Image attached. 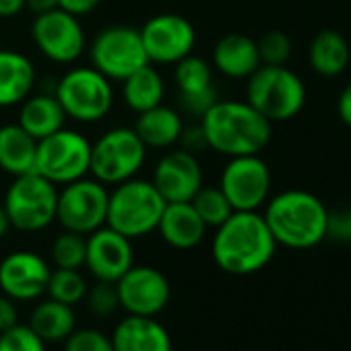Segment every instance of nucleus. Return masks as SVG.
I'll return each mask as SVG.
<instances>
[{"mask_svg":"<svg viewBox=\"0 0 351 351\" xmlns=\"http://www.w3.org/2000/svg\"><path fill=\"white\" fill-rule=\"evenodd\" d=\"M277 242L258 211H234L215 228L211 254L230 275H250L265 269L275 256Z\"/></svg>","mask_w":351,"mask_h":351,"instance_id":"f257e3e1","label":"nucleus"},{"mask_svg":"<svg viewBox=\"0 0 351 351\" xmlns=\"http://www.w3.org/2000/svg\"><path fill=\"white\" fill-rule=\"evenodd\" d=\"M199 124L209 149L226 157L261 155L273 134V124L261 112L236 99H217Z\"/></svg>","mask_w":351,"mask_h":351,"instance_id":"f03ea898","label":"nucleus"},{"mask_svg":"<svg viewBox=\"0 0 351 351\" xmlns=\"http://www.w3.org/2000/svg\"><path fill=\"white\" fill-rule=\"evenodd\" d=\"M265 221L277 242L293 250L318 246L328 232V209L308 191H283L265 203Z\"/></svg>","mask_w":351,"mask_h":351,"instance_id":"7ed1b4c3","label":"nucleus"},{"mask_svg":"<svg viewBox=\"0 0 351 351\" xmlns=\"http://www.w3.org/2000/svg\"><path fill=\"white\" fill-rule=\"evenodd\" d=\"M306 85L287 64H261L246 85V101L271 124L295 118L306 106Z\"/></svg>","mask_w":351,"mask_h":351,"instance_id":"20e7f679","label":"nucleus"},{"mask_svg":"<svg viewBox=\"0 0 351 351\" xmlns=\"http://www.w3.org/2000/svg\"><path fill=\"white\" fill-rule=\"evenodd\" d=\"M163 209L165 201L151 180L130 178L116 184L110 193L106 226L136 240L157 230Z\"/></svg>","mask_w":351,"mask_h":351,"instance_id":"39448f33","label":"nucleus"},{"mask_svg":"<svg viewBox=\"0 0 351 351\" xmlns=\"http://www.w3.org/2000/svg\"><path fill=\"white\" fill-rule=\"evenodd\" d=\"M58 186L46 180L38 171L15 176L9 186L3 207L9 215L11 228L36 234L56 221Z\"/></svg>","mask_w":351,"mask_h":351,"instance_id":"423d86ee","label":"nucleus"},{"mask_svg":"<svg viewBox=\"0 0 351 351\" xmlns=\"http://www.w3.org/2000/svg\"><path fill=\"white\" fill-rule=\"evenodd\" d=\"M147 159V147L130 126H116L106 130L95 143H91V167L89 173L106 186H116L143 169Z\"/></svg>","mask_w":351,"mask_h":351,"instance_id":"0eeeda50","label":"nucleus"},{"mask_svg":"<svg viewBox=\"0 0 351 351\" xmlns=\"http://www.w3.org/2000/svg\"><path fill=\"white\" fill-rule=\"evenodd\" d=\"M54 95L58 97L66 118L83 124L104 120L114 106L112 81L99 71L89 66H75L56 83Z\"/></svg>","mask_w":351,"mask_h":351,"instance_id":"6e6552de","label":"nucleus"},{"mask_svg":"<svg viewBox=\"0 0 351 351\" xmlns=\"http://www.w3.org/2000/svg\"><path fill=\"white\" fill-rule=\"evenodd\" d=\"M91 141L73 128H60L38 141L36 171L56 186L71 184L89 173Z\"/></svg>","mask_w":351,"mask_h":351,"instance_id":"1a4fd4ad","label":"nucleus"},{"mask_svg":"<svg viewBox=\"0 0 351 351\" xmlns=\"http://www.w3.org/2000/svg\"><path fill=\"white\" fill-rule=\"evenodd\" d=\"M89 62L110 81H124L149 64L141 32L128 25L101 29L89 46Z\"/></svg>","mask_w":351,"mask_h":351,"instance_id":"9d476101","label":"nucleus"},{"mask_svg":"<svg viewBox=\"0 0 351 351\" xmlns=\"http://www.w3.org/2000/svg\"><path fill=\"white\" fill-rule=\"evenodd\" d=\"M110 191L95 178H81L58 191L56 221L66 232L89 236L106 226Z\"/></svg>","mask_w":351,"mask_h":351,"instance_id":"9b49d317","label":"nucleus"},{"mask_svg":"<svg viewBox=\"0 0 351 351\" xmlns=\"http://www.w3.org/2000/svg\"><path fill=\"white\" fill-rule=\"evenodd\" d=\"M219 189L234 211H258L271 197V169L261 155L230 157Z\"/></svg>","mask_w":351,"mask_h":351,"instance_id":"f8f14e48","label":"nucleus"},{"mask_svg":"<svg viewBox=\"0 0 351 351\" xmlns=\"http://www.w3.org/2000/svg\"><path fill=\"white\" fill-rule=\"evenodd\" d=\"M32 38L42 56L56 64L77 62L87 48L81 19L62 9L36 15L32 23Z\"/></svg>","mask_w":351,"mask_h":351,"instance_id":"ddd939ff","label":"nucleus"},{"mask_svg":"<svg viewBox=\"0 0 351 351\" xmlns=\"http://www.w3.org/2000/svg\"><path fill=\"white\" fill-rule=\"evenodd\" d=\"M138 32L149 64H176L191 56L197 44L195 25L173 13L151 17Z\"/></svg>","mask_w":351,"mask_h":351,"instance_id":"4468645a","label":"nucleus"},{"mask_svg":"<svg viewBox=\"0 0 351 351\" xmlns=\"http://www.w3.org/2000/svg\"><path fill=\"white\" fill-rule=\"evenodd\" d=\"M118 302L132 316H157L169 302L171 287L167 277L147 265H132L116 281Z\"/></svg>","mask_w":351,"mask_h":351,"instance_id":"2eb2a0df","label":"nucleus"},{"mask_svg":"<svg viewBox=\"0 0 351 351\" xmlns=\"http://www.w3.org/2000/svg\"><path fill=\"white\" fill-rule=\"evenodd\" d=\"M151 182L165 203H189L205 186L199 155L184 149H169L157 161Z\"/></svg>","mask_w":351,"mask_h":351,"instance_id":"dca6fc26","label":"nucleus"},{"mask_svg":"<svg viewBox=\"0 0 351 351\" xmlns=\"http://www.w3.org/2000/svg\"><path fill=\"white\" fill-rule=\"evenodd\" d=\"M50 265L32 250H15L0 261V291L15 302H32L46 293Z\"/></svg>","mask_w":351,"mask_h":351,"instance_id":"f3484780","label":"nucleus"},{"mask_svg":"<svg viewBox=\"0 0 351 351\" xmlns=\"http://www.w3.org/2000/svg\"><path fill=\"white\" fill-rule=\"evenodd\" d=\"M134 265L132 240L101 226L87 236L85 267L97 281L116 283Z\"/></svg>","mask_w":351,"mask_h":351,"instance_id":"a211bd4d","label":"nucleus"},{"mask_svg":"<svg viewBox=\"0 0 351 351\" xmlns=\"http://www.w3.org/2000/svg\"><path fill=\"white\" fill-rule=\"evenodd\" d=\"M173 83L178 89L180 108L195 118H201L215 101L217 89L213 85V66L191 54L173 64Z\"/></svg>","mask_w":351,"mask_h":351,"instance_id":"6ab92c4d","label":"nucleus"},{"mask_svg":"<svg viewBox=\"0 0 351 351\" xmlns=\"http://www.w3.org/2000/svg\"><path fill=\"white\" fill-rule=\"evenodd\" d=\"M207 230L209 228L189 201L165 203V209L159 217L155 232H159L161 240L176 250H193L205 240Z\"/></svg>","mask_w":351,"mask_h":351,"instance_id":"aec40b11","label":"nucleus"},{"mask_svg":"<svg viewBox=\"0 0 351 351\" xmlns=\"http://www.w3.org/2000/svg\"><path fill=\"white\" fill-rule=\"evenodd\" d=\"M110 339L114 351H171L169 332L155 316L128 314Z\"/></svg>","mask_w":351,"mask_h":351,"instance_id":"412c9836","label":"nucleus"},{"mask_svg":"<svg viewBox=\"0 0 351 351\" xmlns=\"http://www.w3.org/2000/svg\"><path fill=\"white\" fill-rule=\"evenodd\" d=\"M213 69L230 79H248L263 62L258 44L246 34H228L213 48Z\"/></svg>","mask_w":351,"mask_h":351,"instance_id":"4be33fe9","label":"nucleus"},{"mask_svg":"<svg viewBox=\"0 0 351 351\" xmlns=\"http://www.w3.org/2000/svg\"><path fill=\"white\" fill-rule=\"evenodd\" d=\"M134 132L147 149H171L180 141L184 130V118L178 110L159 104L136 116Z\"/></svg>","mask_w":351,"mask_h":351,"instance_id":"5701e85b","label":"nucleus"},{"mask_svg":"<svg viewBox=\"0 0 351 351\" xmlns=\"http://www.w3.org/2000/svg\"><path fill=\"white\" fill-rule=\"evenodd\" d=\"M34 62L15 50H0V108L19 106L34 93Z\"/></svg>","mask_w":351,"mask_h":351,"instance_id":"b1692460","label":"nucleus"},{"mask_svg":"<svg viewBox=\"0 0 351 351\" xmlns=\"http://www.w3.org/2000/svg\"><path fill=\"white\" fill-rule=\"evenodd\" d=\"M64 122L66 114L54 93H32L21 101L17 124L36 141L64 128Z\"/></svg>","mask_w":351,"mask_h":351,"instance_id":"393cba45","label":"nucleus"},{"mask_svg":"<svg viewBox=\"0 0 351 351\" xmlns=\"http://www.w3.org/2000/svg\"><path fill=\"white\" fill-rule=\"evenodd\" d=\"M38 141L17 122L0 126V169L15 176L36 171Z\"/></svg>","mask_w":351,"mask_h":351,"instance_id":"a878e982","label":"nucleus"},{"mask_svg":"<svg viewBox=\"0 0 351 351\" xmlns=\"http://www.w3.org/2000/svg\"><path fill=\"white\" fill-rule=\"evenodd\" d=\"M308 60L316 75L326 79L339 77L349 64V44L339 32L322 29L310 44Z\"/></svg>","mask_w":351,"mask_h":351,"instance_id":"bb28decb","label":"nucleus"},{"mask_svg":"<svg viewBox=\"0 0 351 351\" xmlns=\"http://www.w3.org/2000/svg\"><path fill=\"white\" fill-rule=\"evenodd\" d=\"M29 326L44 343H58L66 341V337L75 330L77 316L73 306L48 298L34 308L29 316Z\"/></svg>","mask_w":351,"mask_h":351,"instance_id":"cd10ccee","label":"nucleus"},{"mask_svg":"<svg viewBox=\"0 0 351 351\" xmlns=\"http://www.w3.org/2000/svg\"><path fill=\"white\" fill-rule=\"evenodd\" d=\"M163 97H165L163 77L151 64L138 69L136 73H132L122 81V99L136 114L163 104Z\"/></svg>","mask_w":351,"mask_h":351,"instance_id":"c85d7f7f","label":"nucleus"},{"mask_svg":"<svg viewBox=\"0 0 351 351\" xmlns=\"http://www.w3.org/2000/svg\"><path fill=\"white\" fill-rule=\"evenodd\" d=\"M87 281L81 275V269H54L48 279L46 293L48 298L62 302L66 306H75L87 295Z\"/></svg>","mask_w":351,"mask_h":351,"instance_id":"c756f323","label":"nucleus"},{"mask_svg":"<svg viewBox=\"0 0 351 351\" xmlns=\"http://www.w3.org/2000/svg\"><path fill=\"white\" fill-rule=\"evenodd\" d=\"M191 205L199 213V217L205 221L207 228H219L232 213V205L228 197L221 193L219 186H203L193 199Z\"/></svg>","mask_w":351,"mask_h":351,"instance_id":"7c9ffc66","label":"nucleus"},{"mask_svg":"<svg viewBox=\"0 0 351 351\" xmlns=\"http://www.w3.org/2000/svg\"><path fill=\"white\" fill-rule=\"evenodd\" d=\"M85 252H87V236L64 230L54 240L50 256L56 269H81L85 267Z\"/></svg>","mask_w":351,"mask_h":351,"instance_id":"2f4dec72","label":"nucleus"},{"mask_svg":"<svg viewBox=\"0 0 351 351\" xmlns=\"http://www.w3.org/2000/svg\"><path fill=\"white\" fill-rule=\"evenodd\" d=\"M256 44H258V54H261L263 64L281 66V64H287V60L291 58L293 44L289 36L283 32H277V29L267 32Z\"/></svg>","mask_w":351,"mask_h":351,"instance_id":"473e14b6","label":"nucleus"},{"mask_svg":"<svg viewBox=\"0 0 351 351\" xmlns=\"http://www.w3.org/2000/svg\"><path fill=\"white\" fill-rule=\"evenodd\" d=\"M0 351H46V343L29 324H15L0 332Z\"/></svg>","mask_w":351,"mask_h":351,"instance_id":"72a5a7b5","label":"nucleus"},{"mask_svg":"<svg viewBox=\"0 0 351 351\" xmlns=\"http://www.w3.org/2000/svg\"><path fill=\"white\" fill-rule=\"evenodd\" d=\"M85 298L95 316H112L120 306L116 283H110V281H97L91 289H87Z\"/></svg>","mask_w":351,"mask_h":351,"instance_id":"f704fd0d","label":"nucleus"},{"mask_svg":"<svg viewBox=\"0 0 351 351\" xmlns=\"http://www.w3.org/2000/svg\"><path fill=\"white\" fill-rule=\"evenodd\" d=\"M64 351H114L112 339L95 328L73 330L66 337Z\"/></svg>","mask_w":351,"mask_h":351,"instance_id":"c9c22d12","label":"nucleus"},{"mask_svg":"<svg viewBox=\"0 0 351 351\" xmlns=\"http://www.w3.org/2000/svg\"><path fill=\"white\" fill-rule=\"evenodd\" d=\"M326 238L337 242H351V209L328 211V232Z\"/></svg>","mask_w":351,"mask_h":351,"instance_id":"e433bc0d","label":"nucleus"},{"mask_svg":"<svg viewBox=\"0 0 351 351\" xmlns=\"http://www.w3.org/2000/svg\"><path fill=\"white\" fill-rule=\"evenodd\" d=\"M178 143H180V149H184V151H189V153H195V155H199V153H203L205 149H209L201 124L184 126V130H182Z\"/></svg>","mask_w":351,"mask_h":351,"instance_id":"4c0bfd02","label":"nucleus"},{"mask_svg":"<svg viewBox=\"0 0 351 351\" xmlns=\"http://www.w3.org/2000/svg\"><path fill=\"white\" fill-rule=\"evenodd\" d=\"M15 324H19L17 304H15V300H11L9 295L3 293L0 295V332L13 328Z\"/></svg>","mask_w":351,"mask_h":351,"instance_id":"58836bf2","label":"nucleus"},{"mask_svg":"<svg viewBox=\"0 0 351 351\" xmlns=\"http://www.w3.org/2000/svg\"><path fill=\"white\" fill-rule=\"evenodd\" d=\"M99 5H101V0H60L58 9H62V11H66V13L81 19V17L89 15L91 11H95Z\"/></svg>","mask_w":351,"mask_h":351,"instance_id":"ea45409f","label":"nucleus"},{"mask_svg":"<svg viewBox=\"0 0 351 351\" xmlns=\"http://www.w3.org/2000/svg\"><path fill=\"white\" fill-rule=\"evenodd\" d=\"M337 114L343 124L351 128V81L343 87L339 99H337Z\"/></svg>","mask_w":351,"mask_h":351,"instance_id":"a19ab883","label":"nucleus"},{"mask_svg":"<svg viewBox=\"0 0 351 351\" xmlns=\"http://www.w3.org/2000/svg\"><path fill=\"white\" fill-rule=\"evenodd\" d=\"M25 9V0H0V19L17 17Z\"/></svg>","mask_w":351,"mask_h":351,"instance_id":"79ce46f5","label":"nucleus"},{"mask_svg":"<svg viewBox=\"0 0 351 351\" xmlns=\"http://www.w3.org/2000/svg\"><path fill=\"white\" fill-rule=\"evenodd\" d=\"M58 5H60V0H25V9H29L34 15L58 9Z\"/></svg>","mask_w":351,"mask_h":351,"instance_id":"37998d69","label":"nucleus"},{"mask_svg":"<svg viewBox=\"0 0 351 351\" xmlns=\"http://www.w3.org/2000/svg\"><path fill=\"white\" fill-rule=\"evenodd\" d=\"M11 230V221H9V215L3 207V203H0V240H3Z\"/></svg>","mask_w":351,"mask_h":351,"instance_id":"c03bdc74","label":"nucleus"}]
</instances>
